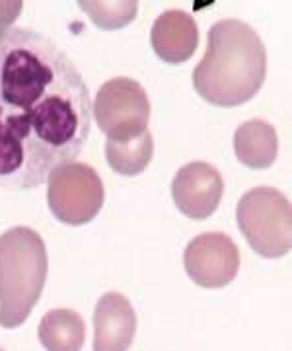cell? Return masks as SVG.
<instances>
[{
  "label": "cell",
  "mask_w": 292,
  "mask_h": 351,
  "mask_svg": "<svg viewBox=\"0 0 292 351\" xmlns=\"http://www.w3.org/2000/svg\"><path fill=\"white\" fill-rule=\"evenodd\" d=\"M234 152L243 166L263 170L273 166L279 154V137L271 123L250 119L241 123L234 135Z\"/></svg>",
  "instance_id": "11"
},
{
  "label": "cell",
  "mask_w": 292,
  "mask_h": 351,
  "mask_svg": "<svg viewBox=\"0 0 292 351\" xmlns=\"http://www.w3.org/2000/svg\"><path fill=\"white\" fill-rule=\"evenodd\" d=\"M24 4L20 0H4L0 2V32L10 29V25L20 18Z\"/></svg>",
  "instance_id": "15"
},
{
  "label": "cell",
  "mask_w": 292,
  "mask_h": 351,
  "mask_svg": "<svg viewBox=\"0 0 292 351\" xmlns=\"http://www.w3.org/2000/svg\"><path fill=\"white\" fill-rule=\"evenodd\" d=\"M94 119L109 141H127L146 131L150 119V101L137 80L117 76L96 94Z\"/></svg>",
  "instance_id": "6"
},
{
  "label": "cell",
  "mask_w": 292,
  "mask_h": 351,
  "mask_svg": "<svg viewBox=\"0 0 292 351\" xmlns=\"http://www.w3.org/2000/svg\"><path fill=\"white\" fill-rule=\"evenodd\" d=\"M183 265L195 285L222 289L240 269V250L224 232H204L191 240L183 254Z\"/></svg>",
  "instance_id": "7"
},
{
  "label": "cell",
  "mask_w": 292,
  "mask_h": 351,
  "mask_svg": "<svg viewBox=\"0 0 292 351\" xmlns=\"http://www.w3.org/2000/svg\"><path fill=\"white\" fill-rule=\"evenodd\" d=\"M38 336L47 351H80L86 339V326L75 311L55 308L41 318Z\"/></svg>",
  "instance_id": "12"
},
{
  "label": "cell",
  "mask_w": 292,
  "mask_h": 351,
  "mask_svg": "<svg viewBox=\"0 0 292 351\" xmlns=\"http://www.w3.org/2000/svg\"><path fill=\"white\" fill-rule=\"evenodd\" d=\"M78 6L88 14L92 22L102 27V29H119L129 25L135 18H137V2L131 0H119V2H100V0H82L78 2Z\"/></svg>",
  "instance_id": "14"
},
{
  "label": "cell",
  "mask_w": 292,
  "mask_h": 351,
  "mask_svg": "<svg viewBox=\"0 0 292 351\" xmlns=\"http://www.w3.org/2000/svg\"><path fill=\"white\" fill-rule=\"evenodd\" d=\"M47 248L29 226H14L0 237V326H22L36 308L47 281Z\"/></svg>",
  "instance_id": "3"
},
{
  "label": "cell",
  "mask_w": 292,
  "mask_h": 351,
  "mask_svg": "<svg viewBox=\"0 0 292 351\" xmlns=\"http://www.w3.org/2000/svg\"><path fill=\"white\" fill-rule=\"evenodd\" d=\"M137 334V313L125 295L105 293L94 311V351H127Z\"/></svg>",
  "instance_id": "9"
},
{
  "label": "cell",
  "mask_w": 292,
  "mask_h": 351,
  "mask_svg": "<svg viewBox=\"0 0 292 351\" xmlns=\"http://www.w3.org/2000/svg\"><path fill=\"white\" fill-rule=\"evenodd\" d=\"M154 53L168 64L189 61L199 45V27L193 16L183 10H165L150 29Z\"/></svg>",
  "instance_id": "10"
},
{
  "label": "cell",
  "mask_w": 292,
  "mask_h": 351,
  "mask_svg": "<svg viewBox=\"0 0 292 351\" xmlns=\"http://www.w3.org/2000/svg\"><path fill=\"white\" fill-rule=\"evenodd\" d=\"M236 221L252 250L275 260L291 252L292 207L275 188H254L241 195Z\"/></svg>",
  "instance_id": "4"
},
{
  "label": "cell",
  "mask_w": 292,
  "mask_h": 351,
  "mask_svg": "<svg viewBox=\"0 0 292 351\" xmlns=\"http://www.w3.org/2000/svg\"><path fill=\"white\" fill-rule=\"evenodd\" d=\"M265 76V45L252 25L228 18L209 29L207 53L193 71V86L204 101L241 106L261 90Z\"/></svg>",
  "instance_id": "2"
},
{
  "label": "cell",
  "mask_w": 292,
  "mask_h": 351,
  "mask_svg": "<svg viewBox=\"0 0 292 351\" xmlns=\"http://www.w3.org/2000/svg\"><path fill=\"white\" fill-rule=\"evenodd\" d=\"M92 119L88 84L53 39L24 27L0 32V188L36 189L75 162Z\"/></svg>",
  "instance_id": "1"
},
{
  "label": "cell",
  "mask_w": 292,
  "mask_h": 351,
  "mask_svg": "<svg viewBox=\"0 0 292 351\" xmlns=\"http://www.w3.org/2000/svg\"><path fill=\"white\" fill-rule=\"evenodd\" d=\"M154 156V138L146 129L139 137L105 143V160L121 176H139L146 170Z\"/></svg>",
  "instance_id": "13"
},
{
  "label": "cell",
  "mask_w": 292,
  "mask_h": 351,
  "mask_svg": "<svg viewBox=\"0 0 292 351\" xmlns=\"http://www.w3.org/2000/svg\"><path fill=\"white\" fill-rule=\"evenodd\" d=\"M224 182L215 166L191 162L181 166L172 182V197L181 213L193 221H204L222 199Z\"/></svg>",
  "instance_id": "8"
},
{
  "label": "cell",
  "mask_w": 292,
  "mask_h": 351,
  "mask_svg": "<svg viewBox=\"0 0 292 351\" xmlns=\"http://www.w3.org/2000/svg\"><path fill=\"white\" fill-rule=\"evenodd\" d=\"M103 199L102 178L88 164H63L47 180V205L53 217L64 225H88L100 213Z\"/></svg>",
  "instance_id": "5"
}]
</instances>
